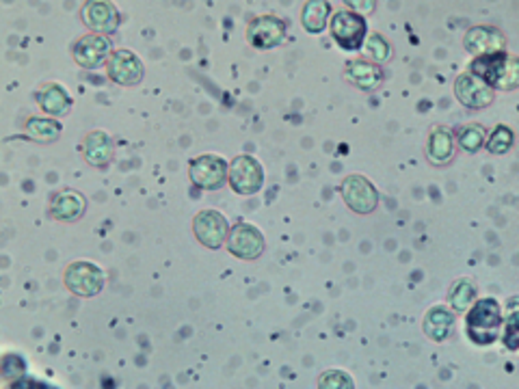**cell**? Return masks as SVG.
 Returning a JSON list of instances; mask_svg holds the SVG:
<instances>
[{
  "label": "cell",
  "mask_w": 519,
  "mask_h": 389,
  "mask_svg": "<svg viewBox=\"0 0 519 389\" xmlns=\"http://www.w3.org/2000/svg\"><path fill=\"white\" fill-rule=\"evenodd\" d=\"M468 72L485 81L494 92H513L519 84V61L506 50L476 57Z\"/></svg>",
  "instance_id": "6da1fadb"
},
{
  "label": "cell",
  "mask_w": 519,
  "mask_h": 389,
  "mask_svg": "<svg viewBox=\"0 0 519 389\" xmlns=\"http://www.w3.org/2000/svg\"><path fill=\"white\" fill-rule=\"evenodd\" d=\"M502 305L494 296H485L474 301L465 316V333L479 346H489L500 338Z\"/></svg>",
  "instance_id": "7a4b0ae2"
},
{
  "label": "cell",
  "mask_w": 519,
  "mask_h": 389,
  "mask_svg": "<svg viewBox=\"0 0 519 389\" xmlns=\"http://www.w3.org/2000/svg\"><path fill=\"white\" fill-rule=\"evenodd\" d=\"M63 284H66V287L72 295L81 298H92L104 290L107 275H104V270L100 269V266H95L93 262L78 260V262H72L66 270H63Z\"/></svg>",
  "instance_id": "3957f363"
},
{
  "label": "cell",
  "mask_w": 519,
  "mask_h": 389,
  "mask_svg": "<svg viewBox=\"0 0 519 389\" xmlns=\"http://www.w3.org/2000/svg\"><path fill=\"white\" fill-rule=\"evenodd\" d=\"M331 37L344 50H362L364 41L368 37V24L364 15H357L351 9H340L330 20Z\"/></svg>",
  "instance_id": "277c9868"
},
{
  "label": "cell",
  "mask_w": 519,
  "mask_h": 389,
  "mask_svg": "<svg viewBox=\"0 0 519 389\" xmlns=\"http://www.w3.org/2000/svg\"><path fill=\"white\" fill-rule=\"evenodd\" d=\"M227 184L236 195H256L264 186L262 164L249 154H241L227 164Z\"/></svg>",
  "instance_id": "5b68a950"
},
{
  "label": "cell",
  "mask_w": 519,
  "mask_h": 389,
  "mask_svg": "<svg viewBox=\"0 0 519 389\" xmlns=\"http://www.w3.org/2000/svg\"><path fill=\"white\" fill-rule=\"evenodd\" d=\"M189 178L201 190H219L227 182V163L215 154H201L190 161Z\"/></svg>",
  "instance_id": "8992f818"
},
{
  "label": "cell",
  "mask_w": 519,
  "mask_h": 389,
  "mask_svg": "<svg viewBox=\"0 0 519 389\" xmlns=\"http://www.w3.org/2000/svg\"><path fill=\"white\" fill-rule=\"evenodd\" d=\"M230 223L227 218L216 210H199L193 218V234L201 247L216 252L221 249L230 236Z\"/></svg>",
  "instance_id": "52a82bcc"
},
{
  "label": "cell",
  "mask_w": 519,
  "mask_h": 389,
  "mask_svg": "<svg viewBox=\"0 0 519 389\" xmlns=\"http://www.w3.org/2000/svg\"><path fill=\"white\" fill-rule=\"evenodd\" d=\"M342 190V199L355 215H370V212L377 210L379 206V193L370 180L364 178L359 173H351L344 178V182L340 186Z\"/></svg>",
  "instance_id": "ba28073f"
},
{
  "label": "cell",
  "mask_w": 519,
  "mask_h": 389,
  "mask_svg": "<svg viewBox=\"0 0 519 389\" xmlns=\"http://www.w3.org/2000/svg\"><path fill=\"white\" fill-rule=\"evenodd\" d=\"M113 44L107 35H83L72 48L74 61L83 69H98L107 66L110 55H113Z\"/></svg>",
  "instance_id": "9c48e42d"
},
{
  "label": "cell",
  "mask_w": 519,
  "mask_h": 389,
  "mask_svg": "<svg viewBox=\"0 0 519 389\" xmlns=\"http://www.w3.org/2000/svg\"><path fill=\"white\" fill-rule=\"evenodd\" d=\"M225 249L238 260H258L264 252V236L258 227L249 225V223H236L230 229Z\"/></svg>",
  "instance_id": "30bf717a"
},
{
  "label": "cell",
  "mask_w": 519,
  "mask_h": 389,
  "mask_svg": "<svg viewBox=\"0 0 519 389\" xmlns=\"http://www.w3.org/2000/svg\"><path fill=\"white\" fill-rule=\"evenodd\" d=\"M245 37L258 50H271L286 40V24L277 15H258L249 22Z\"/></svg>",
  "instance_id": "8fae6325"
},
{
  "label": "cell",
  "mask_w": 519,
  "mask_h": 389,
  "mask_svg": "<svg viewBox=\"0 0 519 389\" xmlns=\"http://www.w3.org/2000/svg\"><path fill=\"white\" fill-rule=\"evenodd\" d=\"M494 93L496 92L489 84L470 72L459 74L457 81H454V95H457L459 102L468 106V109H487V106L494 102Z\"/></svg>",
  "instance_id": "7c38bea8"
},
{
  "label": "cell",
  "mask_w": 519,
  "mask_h": 389,
  "mask_svg": "<svg viewBox=\"0 0 519 389\" xmlns=\"http://www.w3.org/2000/svg\"><path fill=\"white\" fill-rule=\"evenodd\" d=\"M463 48L474 58L494 55V52L506 50V37L496 26H472L468 33L463 35Z\"/></svg>",
  "instance_id": "4fadbf2b"
},
{
  "label": "cell",
  "mask_w": 519,
  "mask_h": 389,
  "mask_svg": "<svg viewBox=\"0 0 519 389\" xmlns=\"http://www.w3.org/2000/svg\"><path fill=\"white\" fill-rule=\"evenodd\" d=\"M83 24L92 29L95 35H110L119 29V13L113 3L107 0H93L87 3L81 12Z\"/></svg>",
  "instance_id": "5bb4252c"
},
{
  "label": "cell",
  "mask_w": 519,
  "mask_h": 389,
  "mask_svg": "<svg viewBox=\"0 0 519 389\" xmlns=\"http://www.w3.org/2000/svg\"><path fill=\"white\" fill-rule=\"evenodd\" d=\"M107 76L113 83L132 87L143 81V63L130 50H115L107 63Z\"/></svg>",
  "instance_id": "9a60e30c"
},
{
  "label": "cell",
  "mask_w": 519,
  "mask_h": 389,
  "mask_svg": "<svg viewBox=\"0 0 519 389\" xmlns=\"http://www.w3.org/2000/svg\"><path fill=\"white\" fill-rule=\"evenodd\" d=\"M454 149H457L454 132L448 126H433L427 137L428 163L435 164V167H444L454 158Z\"/></svg>",
  "instance_id": "2e32d148"
},
{
  "label": "cell",
  "mask_w": 519,
  "mask_h": 389,
  "mask_svg": "<svg viewBox=\"0 0 519 389\" xmlns=\"http://www.w3.org/2000/svg\"><path fill=\"white\" fill-rule=\"evenodd\" d=\"M35 102L50 117H66L72 111V98L59 83H44L37 87Z\"/></svg>",
  "instance_id": "e0dca14e"
},
{
  "label": "cell",
  "mask_w": 519,
  "mask_h": 389,
  "mask_svg": "<svg viewBox=\"0 0 519 389\" xmlns=\"http://www.w3.org/2000/svg\"><path fill=\"white\" fill-rule=\"evenodd\" d=\"M81 152L87 164L95 169H104L113 161V141L104 130H92L84 135Z\"/></svg>",
  "instance_id": "ac0fdd59"
},
{
  "label": "cell",
  "mask_w": 519,
  "mask_h": 389,
  "mask_svg": "<svg viewBox=\"0 0 519 389\" xmlns=\"http://www.w3.org/2000/svg\"><path fill=\"white\" fill-rule=\"evenodd\" d=\"M344 78L357 89L373 92L383 83V72H381V66H377V63L366 61V58H351L344 66Z\"/></svg>",
  "instance_id": "d6986e66"
},
{
  "label": "cell",
  "mask_w": 519,
  "mask_h": 389,
  "mask_svg": "<svg viewBox=\"0 0 519 389\" xmlns=\"http://www.w3.org/2000/svg\"><path fill=\"white\" fill-rule=\"evenodd\" d=\"M84 210H87V199H84L78 190H59V193L52 195L50 199V217L57 218V221H78V218L84 215Z\"/></svg>",
  "instance_id": "ffe728a7"
},
{
  "label": "cell",
  "mask_w": 519,
  "mask_h": 389,
  "mask_svg": "<svg viewBox=\"0 0 519 389\" xmlns=\"http://www.w3.org/2000/svg\"><path fill=\"white\" fill-rule=\"evenodd\" d=\"M422 329L425 335L431 342H444L454 329V316L448 307L435 305L425 314V321H422Z\"/></svg>",
  "instance_id": "44dd1931"
},
{
  "label": "cell",
  "mask_w": 519,
  "mask_h": 389,
  "mask_svg": "<svg viewBox=\"0 0 519 389\" xmlns=\"http://www.w3.org/2000/svg\"><path fill=\"white\" fill-rule=\"evenodd\" d=\"M24 130L31 141L41 143V146L57 143L61 137V124L55 117H31V119H26Z\"/></svg>",
  "instance_id": "7402d4cb"
},
{
  "label": "cell",
  "mask_w": 519,
  "mask_h": 389,
  "mask_svg": "<svg viewBox=\"0 0 519 389\" xmlns=\"http://www.w3.org/2000/svg\"><path fill=\"white\" fill-rule=\"evenodd\" d=\"M330 13H331L330 3H325V0H310V3L303 4V12H301V24H303L307 33L319 35L327 29Z\"/></svg>",
  "instance_id": "603a6c76"
},
{
  "label": "cell",
  "mask_w": 519,
  "mask_h": 389,
  "mask_svg": "<svg viewBox=\"0 0 519 389\" xmlns=\"http://www.w3.org/2000/svg\"><path fill=\"white\" fill-rule=\"evenodd\" d=\"M474 301H476V286L470 277H461V279H457L450 286L448 303L453 312L465 314Z\"/></svg>",
  "instance_id": "cb8c5ba5"
},
{
  "label": "cell",
  "mask_w": 519,
  "mask_h": 389,
  "mask_svg": "<svg viewBox=\"0 0 519 389\" xmlns=\"http://www.w3.org/2000/svg\"><path fill=\"white\" fill-rule=\"evenodd\" d=\"M454 141H457V146L463 149V152H468V154L480 152L487 141V128L483 124H476V121L461 126L457 137H454Z\"/></svg>",
  "instance_id": "d4e9b609"
},
{
  "label": "cell",
  "mask_w": 519,
  "mask_h": 389,
  "mask_svg": "<svg viewBox=\"0 0 519 389\" xmlns=\"http://www.w3.org/2000/svg\"><path fill=\"white\" fill-rule=\"evenodd\" d=\"M502 344L506 350L515 353L519 349V312H517V296H511L508 301L506 316H502Z\"/></svg>",
  "instance_id": "484cf974"
},
{
  "label": "cell",
  "mask_w": 519,
  "mask_h": 389,
  "mask_svg": "<svg viewBox=\"0 0 519 389\" xmlns=\"http://www.w3.org/2000/svg\"><path fill=\"white\" fill-rule=\"evenodd\" d=\"M362 50L366 52V57L373 63H377V66H381V63H385V61H390V57H391L390 41L385 40L383 35H379V33H370L366 37V41H364Z\"/></svg>",
  "instance_id": "4316f807"
},
{
  "label": "cell",
  "mask_w": 519,
  "mask_h": 389,
  "mask_svg": "<svg viewBox=\"0 0 519 389\" xmlns=\"http://www.w3.org/2000/svg\"><path fill=\"white\" fill-rule=\"evenodd\" d=\"M0 375H3V381L7 383L9 387H15L20 381H22L26 375V364L22 357L9 353L3 357V364H0Z\"/></svg>",
  "instance_id": "83f0119b"
},
{
  "label": "cell",
  "mask_w": 519,
  "mask_h": 389,
  "mask_svg": "<svg viewBox=\"0 0 519 389\" xmlns=\"http://www.w3.org/2000/svg\"><path fill=\"white\" fill-rule=\"evenodd\" d=\"M513 143H515V135H513V130L508 126L500 124V126H496V130L491 132L489 137H487L485 147H487V152L502 156V154H506L508 149L513 147Z\"/></svg>",
  "instance_id": "f1b7e54d"
},
{
  "label": "cell",
  "mask_w": 519,
  "mask_h": 389,
  "mask_svg": "<svg viewBox=\"0 0 519 389\" xmlns=\"http://www.w3.org/2000/svg\"><path fill=\"white\" fill-rule=\"evenodd\" d=\"M319 387L321 389H353L355 383L347 372L330 370V372H325V375H321Z\"/></svg>",
  "instance_id": "f546056e"
},
{
  "label": "cell",
  "mask_w": 519,
  "mask_h": 389,
  "mask_svg": "<svg viewBox=\"0 0 519 389\" xmlns=\"http://www.w3.org/2000/svg\"><path fill=\"white\" fill-rule=\"evenodd\" d=\"M348 4V9H351V12H355L357 15H366V13H373L374 12V4L377 3H373V0H351V3H347Z\"/></svg>",
  "instance_id": "4dcf8cb0"
}]
</instances>
